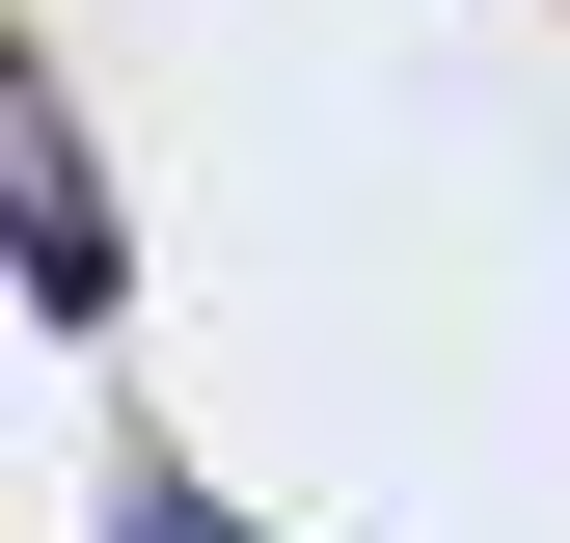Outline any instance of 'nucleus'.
Listing matches in <instances>:
<instances>
[{
	"label": "nucleus",
	"instance_id": "f257e3e1",
	"mask_svg": "<svg viewBox=\"0 0 570 543\" xmlns=\"http://www.w3.org/2000/svg\"><path fill=\"white\" fill-rule=\"evenodd\" d=\"M0 190H28V326H109L136 245H109V164H82V109H55V82H0Z\"/></svg>",
	"mask_w": 570,
	"mask_h": 543
},
{
	"label": "nucleus",
	"instance_id": "f03ea898",
	"mask_svg": "<svg viewBox=\"0 0 570 543\" xmlns=\"http://www.w3.org/2000/svg\"><path fill=\"white\" fill-rule=\"evenodd\" d=\"M109 543H245V516L190 490V462H136V490H109Z\"/></svg>",
	"mask_w": 570,
	"mask_h": 543
}]
</instances>
